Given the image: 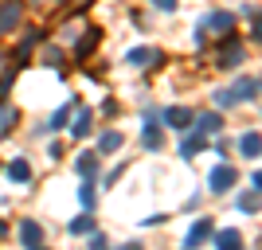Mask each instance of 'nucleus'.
<instances>
[{"instance_id":"1","label":"nucleus","mask_w":262,"mask_h":250,"mask_svg":"<svg viewBox=\"0 0 262 250\" xmlns=\"http://www.w3.org/2000/svg\"><path fill=\"white\" fill-rule=\"evenodd\" d=\"M258 90H262L258 78H243V82H235L231 90H223V94H219V102H247V98H254Z\"/></svg>"},{"instance_id":"2","label":"nucleus","mask_w":262,"mask_h":250,"mask_svg":"<svg viewBox=\"0 0 262 250\" xmlns=\"http://www.w3.org/2000/svg\"><path fill=\"white\" fill-rule=\"evenodd\" d=\"M16 20H20V8H16V0L0 4V32H12V28H16Z\"/></svg>"},{"instance_id":"3","label":"nucleus","mask_w":262,"mask_h":250,"mask_svg":"<svg viewBox=\"0 0 262 250\" xmlns=\"http://www.w3.org/2000/svg\"><path fill=\"white\" fill-rule=\"evenodd\" d=\"M235 184V168H215L211 172V192H227Z\"/></svg>"},{"instance_id":"4","label":"nucleus","mask_w":262,"mask_h":250,"mask_svg":"<svg viewBox=\"0 0 262 250\" xmlns=\"http://www.w3.org/2000/svg\"><path fill=\"white\" fill-rule=\"evenodd\" d=\"M188 121H192V113H188V109H168V125H172V129H184Z\"/></svg>"},{"instance_id":"5","label":"nucleus","mask_w":262,"mask_h":250,"mask_svg":"<svg viewBox=\"0 0 262 250\" xmlns=\"http://www.w3.org/2000/svg\"><path fill=\"white\" fill-rule=\"evenodd\" d=\"M20 239L28 242V246H35V242H39V223H24V227H20Z\"/></svg>"},{"instance_id":"6","label":"nucleus","mask_w":262,"mask_h":250,"mask_svg":"<svg viewBox=\"0 0 262 250\" xmlns=\"http://www.w3.org/2000/svg\"><path fill=\"white\" fill-rule=\"evenodd\" d=\"M239 246H243V239L235 231H223V235H219V250H239Z\"/></svg>"},{"instance_id":"7","label":"nucleus","mask_w":262,"mask_h":250,"mask_svg":"<svg viewBox=\"0 0 262 250\" xmlns=\"http://www.w3.org/2000/svg\"><path fill=\"white\" fill-rule=\"evenodd\" d=\"M208 235H211V223H208V219H204V223H196V227H192V235H188V242L196 246V242H200V239H208Z\"/></svg>"},{"instance_id":"8","label":"nucleus","mask_w":262,"mask_h":250,"mask_svg":"<svg viewBox=\"0 0 262 250\" xmlns=\"http://www.w3.org/2000/svg\"><path fill=\"white\" fill-rule=\"evenodd\" d=\"M8 176H12V180H28V176H32V168H28V161H12Z\"/></svg>"},{"instance_id":"9","label":"nucleus","mask_w":262,"mask_h":250,"mask_svg":"<svg viewBox=\"0 0 262 250\" xmlns=\"http://www.w3.org/2000/svg\"><path fill=\"white\" fill-rule=\"evenodd\" d=\"M258 149H262V137H258V133H247V137H243V152H247V156H254Z\"/></svg>"},{"instance_id":"10","label":"nucleus","mask_w":262,"mask_h":250,"mask_svg":"<svg viewBox=\"0 0 262 250\" xmlns=\"http://www.w3.org/2000/svg\"><path fill=\"white\" fill-rule=\"evenodd\" d=\"M153 59H157V51H133V55H129L133 66H153Z\"/></svg>"},{"instance_id":"11","label":"nucleus","mask_w":262,"mask_h":250,"mask_svg":"<svg viewBox=\"0 0 262 250\" xmlns=\"http://www.w3.org/2000/svg\"><path fill=\"white\" fill-rule=\"evenodd\" d=\"M94 168H98V161H94V152H86V156H82V161H78V172H94Z\"/></svg>"},{"instance_id":"12","label":"nucleus","mask_w":262,"mask_h":250,"mask_svg":"<svg viewBox=\"0 0 262 250\" xmlns=\"http://www.w3.org/2000/svg\"><path fill=\"white\" fill-rule=\"evenodd\" d=\"M90 227H94V223H90V215H82V219H75V223H71V231H75V235H86Z\"/></svg>"},{"instance_id":"13","label":"nucleus","mask_w":262,"mask_h":250,"mask_svg":"<svg viewBox=\"0 0 262 250\" xmlns=\"http://www.w3.org/2000/svg\"><path fill=\"white\" fill-rule=\"evenodd\" d=\"M200 129H204V133H215V129H219V118H215V113H208V118H200Z\"/></svg>"},{"instance_id":"14","label":"nucleus","mask_w":262,"mask_h":250,"mask_svg":"<svg viewBox=\"0 0 262 250\" xmlns=\"http://www.w3.org/2000/svg\"><path fill=\"white\" fill-rule=\"evenodd\" d=\"M82 133H90V118L86 113H78V121H75V137H82Z\"/></svg>"},{"instance_id":"15","label":"nucleus","mask_w":262,"mask_h":250,"mask_svg":"<svg viewBox=\"0 0 262 250\" xmlns=\"http://www.w3.org/2000/svg\"><path fill=\"white\" fill-rule=\"evenodd\" d=\"M118 145H121V137H118V133H106V137H102V149H118Z\"/></svg>"},{"instance_id":"16","label":"nucleus","mask_w":262,"mask_h":250,"mask_svg":"<svg viewBox=\"0 0 262 250\" xmlns=\"http://www.w3.org/2000/svg\"><path fill=\"white\" fill-rule=\"evenodd\" d=\"M8 121H12V109H0V129H8Z\"/></svg>"},{"instance_id":"17","label":"nucleus","mask_w":262,"mask_h":250,"mask_svg":"<svg viewBox=\"0 0 262 250\" xmlns=\"http://www.w3.org/2000/svg\"><path fill=\"white\" fill-rule=\"evenodd\" d=\"M157 4H161V8H172V4H176V0H157Z\"/></svg>"},{"instance_id":"18","label":"nucleus","mask_w":262,"mask_h":250,"mask_svg":"<svg viewBox=\"0 0 262 250\" xmlns=\"http://www.w3.org/2000/svg\"><path fill=\"white\" fill-rule=\"evenodd\" d=\"M254 184H258V192H262V172H258V176H254Z\"/></svg>"}]
</instances>
